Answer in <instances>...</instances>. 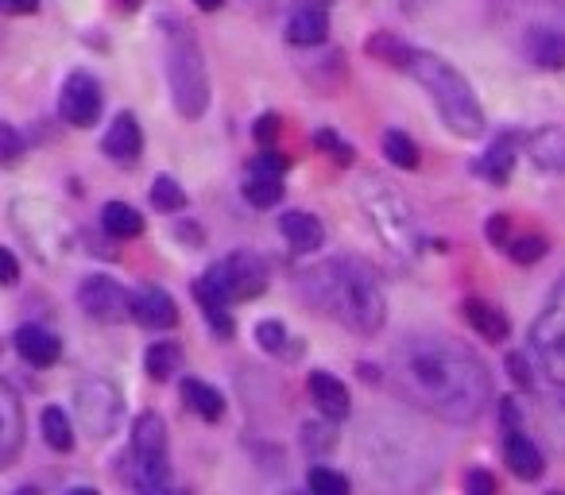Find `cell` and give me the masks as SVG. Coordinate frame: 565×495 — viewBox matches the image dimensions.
<instances>
[{
	"mask_svg": "<svg viewBox=\"0 0 565 495\" xmlns=\"http://www.w3.org/2000/svg\"><path fill=\"white\" fill-rule=\"evenodd\" d=\"M392 383L410 406L442 423H476L491 403L488 368L465 345L438 334H410L387 360Z\"/></svg>",
	"mask_w": 565,
	"mask_h": 495,
	"instance_id": "cell-1",
	"label": "cell"
},
{
	"mask_svg": "<svg viewBox=\"0 0 565 495\" xmlns=\"http://www.w3.org/2000/svg\"><path fill=\"white\" fill-rule=\"evenodd\" d=\"M303 294L321 310L326 317L341 322L344 329L361 337H376L387 322V299L384 286L376 283L372 268L357 256H334L321 260L318 268L298 275Z\"/></svg>",
	"mask_w": 565,
	"mask_h": 495,
	"instance_id": "cell-2",
	"label": "cell"
},
{
	"mask_svg": "<svg viewBox=\"0 0 565 495\" xmlns=\"http://www.w3.org/2000/svg\"><path fill=\"white\" fill-rule=\"evenodd\" d=\"M361 457L369 480L392 495H422L438 480V461L422 430L395 415H380L364 426Z\"/></svg>",
	"mask_w": 565,
	"mask_h": 495,
	"instance_id": "cell-3",
	"label": "cell"
},
{
	"mask_svg": "<svg viewBox=\"0 0 565 495\" xmlns=\"http://www.w3.org/2000/svg\"><path fill=\"white\" fill-rule=\"evenodd\" d=\"M491 20L534 70H565V0H488Z\"/></svg>",
	"mask_w": 565,
	"mask_h": 495,
	"instance_id": "cell-4",
	"label": "cell"
},
{
	"mask_svg": "<svg viewBox=\"0 0 565 495\" xmlns=\"http://www.w3.org/2000/svg\"><path fill=\"white\" fill-rule=\"evenodd\" d=\"M407 74L418 81V86H422V90H427V98L434 101L438 116H442V124L453 132V136H461V139L481 136V132H484L481 101H476L473 86H468V81L461 78V74L453 70L445 58L427 55V50H415Z\"/></svg>",
	"mask_w": 565,
	"mask_h": 495,
	"instance_id": "cell-5",
	"label": "cell"
},
{
	"mask_svg": "<svg viewBox=\"0 0 565 495\" xmlns=\"http://www.w3.org/2000/svg\"><path fill=\"white\" fill-rule=\"evenodd\" d=\"M361 198V210L369 217V225L376 228V236L384 240L387 252H395L399 260H415L422 252V225H418V213L410 205V198L403 194L395 182L369 175L357 190Z\"/></svg>",
	"mask_w": 565,
	"mask_h": 495,
	"instance_id": "cell-6",
	"label": "cell"
},
{
	"mask_svg": "<svg viewBox=\"0 0 565 495\" xmlns=\"http://www.w3.org/2000/svg\"><path fill=\"white\" fill-rule=\"evenodd\" d=\"M167 81H171L179 116L197 121L210 109V70H205V55L190 35V27L171 24V32H167Z\"/></svg>",
	"mask_w": 565,
	"mask_h": 495,
	"instance_id": "cell-7",
	"label": "cell"
},
{
	"mask_svg": "<svg viewBox=\"0 0 565 495\" xmlns=\"http://www.w3.org/2000/svg\"><path fill=\"white\" fill-rule=\"evenodd\" d=\"M121 464H124V480L136 492L163 487L171 480V469H167V426L156 410H144L132 423V449H128V461Z\"/></svg>",
	"mask_w": 565,
	"mask_h": 495,
	"instance_id": "cell-8",
	"label": "cell"
},
{
	"mask_svg": "<svg viewBox=\"0 0 565 495\" xmlns=\"http://www.w3.org/2000/svg\"><path fill=\"white\" fill-rule=\"evenodd\" d=\"M531 352L539 360V368L565 387V275L554 283L542 314L531 325Z\"/></svg>",
	"mask_w": 565,
	"mask_h": 495,
	"instance_id": "cell-9",
	"label": "cell"
},
{
	"mask_svg": "<svg viewBox=\"0 0 565 495\" xmlns=\"http://www.w3.org/2000/svg\"><path fill=\"white\" fill-rule=\"evenodd\" d=\"M121 410H124V398H121V391H116V383L101 380V375L78 383L75 415L90 438L101 441V438H109V434H116V426H121Z\"/></svg>",
	"mask_w": 565,
	"mask_h": 495,
	"instance_id": "cell-10",
	"label": "cell"
},
{
	"mask_svg": "<svg viewBox=\"0 0 565 495\" xmlns=\"http://www.w3.org/2000/svg\"><path fill=\"white\" fill-rule=\"evenodd\" d=\"M205 275L229 294V302H240L263 294V286H268V263L256 252H248V248H240V252H229L225 260H217Z\"/></svg>",
	"mask_w": 565,
	"mask_h": 495,
	"instance_id": "cell-11",
	"label": "cell"
},
{
	"mask_svg": "<svg viewBox=\"0 0 565 495\" xmlns=\"http://www.w3.org/2000/svg\"><path fill=\"white\" fill-rule=\"evenodd\" d=\"M101 105H105V93H101V81L86 70H75L63 81V93H58V116L75 128H90L98 124Z\"/></svg>",
	"mask_w": 565,
	"mask_h": 495,
	"instance_id": "cell-12",
	"label": "cell"
},
{
	"mask_svg": "<svg viewBox=\"0 0 565 495\" xmlns=\"http://www.w3.org/2000/svg\"><path fill=\"white\" fill-rule=\"evenodd\" d=\"M78 306L93 317V322L121 325L124 317H132V294L124 291L116 279L109 275H90L78 286Z\"/></svg>",
	"mask_w": 565,
	"mask_h": 495,
	"instance_id": "cell-13",
	"label": "cell"
},
{
	"mask_svg": "<svg viewBox=\"0 0 565 495\" xmlns=\"http://www.w3.org/2000/svg\"><path fill=\"white\" fill-rule=\"evenodd\" d=\"M32 213H35L32 202L12 205L20 236H27V244H35V252H39L43 260H50V248L66 252V248H70V228H66V221L55 213V205H47V217H32Z\"/></svg>",
	"mask_w": 565,
	"mask_h": 495,
	"instance_id": "cell-14",
	"label": "cell"
},
{
	"mask_svg": "<svg viewBox=\"0 0 565 495\" xmlns=\"http://www.w3.org/2000/svg\"><path fill=\"white\" fill-rule=\"evenodd\" d=\"M291 47H321L329 35V16L321 0H298L295 9L287 12V24H283Z\"/></svg>",
	"mask_w": 565,
	"mask_h": 495,
	"instance_id": "cell-15",
	"label": "cell"
},
{
	"mask_svg": "<svg viewBox=\"0 0 565 495\" xmlns=\"http://www.w3.org/2000/svg\"><path fill=\"white\" fill-rule=\"evenodd\" d=\"M101 151L116 162V167H136L139 155H144V132H139V121L132 113L113 116L105 139H101Z\"/></svg>",
	"mask_w": 565,
	"mask_h": 495,
	"instance_id": "cell-16",
	"label": "cell"
},
{
	"mask_svg": "<svg viewBox=\"0 0 565 495\" xmlns=\"http://www.w3.org/2000/svg\"><path fill=\"white\" fill-rule=\"evenodd\" d=\"M132 317L144 329H174L179 325V306L163 286H144L139 294H132Z\"/></svg>",
	"mask_w": 565,
	"mask_h": 495,
	"instance_id": "cell-17",
	"label": "cell"
},
{
	"mask_svg": "<svg viewBox=\"0 0 565 495\" xmlns=\"http://www.w3.org/2000/svg\"><path fill=\"white\" fill-rule=\"evenodd\" d=\"M279 233H283V240L291 244V252H298V256L318 252L321 244H326V228H321V221L306 210L283 213V217H279Z\"/></svg>",
	"mask_w": 565,
	"mask_h": 495,
	"instance_id": "cell-18",
	"label": "cell"
},
{
	"mask_svg": "<svg viewBox=\"0 0 565 495\" xmlns=\"http://www.w3.org/2000/svg\"><path fill=\"white\" fill-rule=\"evenodd\" d=\"M24 441V410H20V395L12 383L0 387V464H12Z\"/></svg>",
	"mask_w": 565,
	"mask_h": 495,
	"instance_id": "cell-19",
	"label": "cell"
},
{
	"mask_svg": "<svg viewBox=\"0 0 565 495\" xmlns=\"http://www.w3.org/2000/svg\"><path fill=\"white\" fill-rule=\"evenodd\" d=\"M527 151H531V162L542 167V171L565 175V124H542L531 136L523 139Z\"/></svg>",
	"mask_w": 565,
	"mask_h": 495,
	"instance_id": "cell-20",
	"label": "cell"
},
{
	"mask_svg": "<svg viewBox=\"0 0 565 495\" xmlns=\"http://www.w3.org/2000/svg\"><path fill=\"white\" fill-rule=\"evenodd\" d=\"M12 341H16L20 360L32 368H50L58 357H63V341H58L50 329H43V325H20Z\"/></svg>",
	"mask_w": 565,
	"mask_h": 495,
	"instance_id": "cell-21",
	"label": "cell"
},
{
	"mask_svg": "<svg viewBox=\"0 0 565 495\" xmlns=\"http://www.w3.org/2000/svg\"><path fill=\"white\" fill-rule=\"evenodd\" d=\"M306 387H310V398L318 406L321 415L334 418V423H344L352 410V398H349V387H344L337 375L329 372H310L306 375Z\"/></svg>",
	"mask_w": 565,
	"mask_h": 495,
	"instance_id": "cell-22",
	"label": "cell"
},
{
	"mask_svg": "<svg viewBox=\"0 0 565 495\" xmlns=\"http://www.w3.org/2000/svg\"><path fill=\"white\" fill-rule=\"evenodd\" d=\"M461 317L473 325L484 341H508V334H511L508 314H504L500 306L484 302V299H465V302H461Z\"/></svg>",
	"mask_w": 565,
	"mask_h": 495,
	"instance_id": "cell-23",
	"label": "cell"
},
{
	"mask_svg": "<svg viewBox=\"0 0 565 495\" xmlns=\"http://www.w3.org/2000/svg\"><path fill=\"white\" fill-rule=\"evenodd\" d=\"M194 299L197 306H202L205 322H210V329H214L217 337H233V314H229V294L222 291V286L214 283V279L205 275L194 283Z\"/></svg>",
	"mask_w": 565,
	"mask_h": 495,
	"instance_id": "cell-24",
	"label": "cell"
},
{
	"mask_svg": "<svg viewBox=\"0 0 565 495\" xmlns=\"http://www.w3.org/2000/svg\"><path fill=\"white\" fill-rule=\"evenodd\" d=\"M504 461H508V469L516 472L519 480H539L542 472H546V461H542L539 446L519 430H508V438H504Z\"/></svg>",
	"mask_w": 565,
	"mask_h": 495,
	"instance_id": "cell-25",
	"label": "cell"
},
{
	"mask_svg": "<svg viewBox=\"0 0 565 495\" xmlns=\"http://www.w3.org/2000/svg\"><path fill=\"white\" fill-rule=\"evenodd\" d=\"M516 136H500L496 144L488 147V151L476 159V175L481 179H488L491 187H504V182L511 179V171H516Z\"/></svg>",
	"mask_w": 565,
	"mask_h": 495,
	"instance_id": "cell-26",
	"label": "cell"
},
{
	"mask_svg": "<svg viewBox=\"0 0 565 495\" xmlns=\"http://www.w3.org/2000/svg\"><path fill=\"white\" fill-rule=\"evenodd\" d=\"M101 228H105L113 240H132V236L144 233V217H139L136 205L109 202V205H101Z\"/></svg>",
	"mask_w": 565,
	"mask_h": 495,
	"instance_id": "cell-27",
	"label": "cell"
},
{
	"mask_svg": "<svg viewBox=\"0 0 565 495\" xmlns=\"http://www.w3.org/2000/svg\"><path fill=\"white\" fill-rule=\"evenodd\" d=\"M182 403H187L197 418H205V423H217V418L225 415V398L217 395L210 383H202V380H187V383H182Z\"/></svg>",
	"mask_w": 565,
	"mask_h": 495,
	"instance_id": "cell-28",
	"label": "cell"
},
{
	"mask_svg": "<svg viewBox=\"0 0 565 495\" xmlns=\"http://www.w3.org/2000/svg\"><path fill=\"white\" fill-rule=\"evenodd\" d=\"M245 198H248V205H256V210H271V205H279V202H283V175L248 171Z\"/></svg>",
	"mask_w": 565,
	"mask_h": 495,
	"instance_id": "cell-29",
	"label": "cell"
},
{
	"mask_svg": "<svg viewBox=\"0 0 565 495\" xmlns=\"http://www.w3.org/2000/svg\"><path fill=\"white\" fill-rule=\"evenodd\" d=\"M364 50H369L372 58H380V63L399 66V70H407L410 58H415V47H407V43H403L399 35H392V32H376L369 43H364Z\"/></svg>",
	"mask_w": 565,
	"mask_h": 495,
	"instance_id": "cell-30",
	"label": "cell"
},
{
	"mask_svg": "<svg viewBox=\"0 0 565 495\" xmlns=\"http://www.w3.org/2000/svg\"><path fill=\"white\" fill-rule=\"evenodd\" d=\"M39 426H43V441H47L55 453H70V449H75V426H70V418H66L58 406L43 410Z\"/></svg>",
	"mask_w": 565,
	"mask_h": 495,
	"instance_id": "cell-31",
	"label": "cell"
},
{
	"mask_svg": "<svg viewBox=\"0 0 565 495\" xmlns=\"http://www.w3.org/2000/svg\"><path fill=\"white\" fill-rule=\"evenodd\" d=\"M144 368H148L151 380H171L174 372L182 368V349L174 341H156L148 349V357H144Z\"/></svg>",
	"mask_w": 565,
	"mask_h": 495,
	"instance_id": "cell-32",
	"label": "cell"
},
{
	"mask_svg": "<svg viewBox=\"0 0 565 495\" xmlns=\"http://www.w3.org/2000/svg\"><path fill=\"white\" fill-rule=\"evenodd\" d=\"M384 155L392 167H403V171H415L418 167V144L399 128L384 132Z\"/></svg>",
	"mask_w": 565,
	"mask_h": 495,
	"instance_id": "cell-33",
	"label": "cell"
},
{
	"mask_svg": "<svg viewBox=\"0 0 565 495\" xmlns=\"http://www.w3.org/2000/svg\"><path fill=\"white\" fill-rule=\"evenodd\" d=\"M151 205H156V210H163V213L187 210V190H182L171 175H159V179L151 182Z\"/></svg>",
	"mask_w": 565,
	"mask_h": 495,
	"instance_id": "cell-34",
	"label": "cell"
},
{
	"mask_svg": "<svg viewBox=\"0 0 565 495\" xmlns=\"http://www.w3.org/2000/svg\"><path fill=\"white\" fill-rule=\"evenodd\" d=\"M306 487H310V495H349V476L326 469V464H314Z\"/></svg>",
	"mask_w": 565,
	"mask_h": 495,
	"instance_id": "cell-35",
	"label": "cell"
},
{
	"mask_svg": "<svg viewBox=\"0 0 565 495\" xmlns=\"http://www.w3.org/2000/svg\"><path fill=\"white\" fill-rule=\"evenodd\" d=\"M508 256L516 263H539L542 256H546V236H539V233H531V236H511Z\"/></svg>",
	"mask_w": 565,
	"mask_h": 495,
	"instance_id": "cell-36",
	"label": "cell"
},
{
	"mask_svg": "<svg viewBox=\"0 0 565 495\" xmlns=\"http://www.w3.org/2000/svg\"><path fill=\"white\" fill-rule=\"evenodd\" d=\"M256 341H260L263 352H283L287 349V329H283V322H260L256 325Z\"/></svg>",
	"mask_w": 565,
	"mask_h": 495,
	"instance_id": "cell-37",
	"label": "cell"
},
{
	"mask_svg": "<svg viewBox=\"0 0 565 495\" xmlns=\"http://www.w3.org/2000/svg\"><path fill=\"white\" fill-rule=\"evenodd\" d=\"M314 144H318L321 151H329V159H334V162H352V147L344 144L341 136H334L329 128H321L318 136H314Z\"/></svg>",
	"mask_w": 565,
	"mask_h": 495,
	"instance_id": "cell-38",
	"label": "cell"
},
{
	"mask_svg": "<svg viewBox=\"0 0 565 495\" xmlns=\"http://www.w3.org/2000/svg\"><path fill=\"white\" fill-rule=\"evenodd\" d=\"M287 167H291L287 155L271 151V147H268V151H260V155L252 159V171H260V175H283Z\"/></svg>",
	"mask_w": 565,
	"mask_h": 495,
	"instance_id": "cell-39",
	"label": "cell"
},
{
	"mask_svg": "<svg viewBox=\"0 0 565 495\" xmlns=\"http://www.w3.org/2000/svg\"><path fill=\"white\" fill-rule=\"evenodd\" d=\"M0 155H4V162H16L20 155H24V139H20V132L12 128V124H0Z\"/></svg>",
	"mask_w": 565,
	"mask_h": 495,
	"instance_id": "cell-40",
	"label": "cell"
},
{
	"mask_svg": "<svg viewBox=\"0 0 565 495\" xmlns=\"http://www.w3.org/2000/svg\"><path fill=\"white\" fill-rule=\"evenodd\" d=\"M465 495H496V476L484 469H473L465 476Z\"/></svg>",
	"mask_w": 565,
	"mask_h": 495,
	"instance_id": "cell-41",
	"label": "cell"
},
{
	"mask_svg": "<svg viewBox=\"0 0 565 495\" xmlns=\"http://www.w3.org/2000/svg\"><path fill=\"white\" fill-rule=\"evenodd\" d=\"M508 372H511V380H516L519 387H534L531 360H527L523 352H508Z\"/></svg>",
	"mask_w": 565,
	"mask_h": 495,
	"instance_id": "cell-42",
	"label": "cell"
},
{
	"mask_svg": "<svg viewBox=\"0 0 565 495\" xmlns=\"http://www.w3.org/2000/svg\"><path fill=\"white\" fill-rule=\"evenodd\" d=\"M484 233H488V240L496 244V248H508V244H511V233H508V213H496V217L488 221V228H484Z\"/></svg>",
	"mask_w": 565,
	"mask_h": 495,
	"instance_id": "cell-43",
	"label": "cell"
},
{
	"mask_svg": "<svg viewBox=\"0 0 565 495\" xmlns=\"http://www.w3.org/2000/svg\"><path fill=\"white\" fill-rule=\"evenodd\" d=\"M550 403L557 406V423H554V418H542V423H546V430H550V438H554V446L565 449V398H550Z\"/></svg>",
	"mask_w": 565,
	"mask_h": 495,
	"instance_id": "cell-44",
	"label": "cell"
},
{
	"mask_svg": "<svg viewBox=\"0 0 565 495\" xmlns=\"http://www.w3.org/2000/svg\"><path fill=\"white\" fill-rule=\"evenodd\" d=\"M275 132H279V116L263 113V116H260V124H256V139H260V144H268V139L275 136Z\"/></svg>",
	"mask_w": 565,
	"mask_h": 495,
	"instance_id": "cell-45",
	"label": "cell"
},
{
	"mask_svg": "<svg viewBox=\"0 0 565 495\" xmlns=\"http://www.w3.org/2000/svg\"><path fill=\"white\" fill-rule=\"evenodd\" d=\"M0 260H4V283H16L20 279V263H16V256H12V248H0Z\"/></svg>",
	"mask_w": 565,
	"mask_h": 495,
	"instance_id": "cell-46",
	"label": "cell"
},
{
	"mask_svg": "<svg viewBox=\"0 0 565 495\" xmlns=\"http://www.w3.org/2000/svg\"><path fill=\"white\" fill-rule=\"evenodd\" d=\"M4 4V12H12V16H27V12L39 9V0H0Z\"/></svg>",
	"mask_w": 565,
	"mask_h": 495,
	"instance_id": "cell-47",
	"label": "cell"
},
{
	"mask_svg": "<svg viewBox=\"0 0 565 495\" xmlns=\"http://www.w3.org/2000/svg\"><path fill=\"white\" fill-rule=\"evenodd\" d=\"M139 495H187V492H179V487L163 484V487H148V492H139Z\"/></svg>",
	"mask_w": 565,
	"mask_h": 495,
	"instance_id": "cell-48",
	"label": "cell"
},
{
	"mask_svg": "<svg viewBox=\"0 0 565 495\" xmlns=\"http://www.w3.org/2000/svg\"><path fill=\"white\" fill-rule=\"evenodd\" d=\"M194 4H197L202 12H217V9L225 4V0H194Z\"/></svg>",
	"mask_w": 565,
	"mask_h": 495,
	"instance_id": "cell-49",
	"label": "cell"
},
{
	"mask_svg": "<svg viewBox=\"0 0 565 495\" xmlns=\"http://www.w3.org/2000/svg\"><path fill=\"white\" fill-rule=\"evenodd\" d=\"M12 495H43V492H39V487L27 484V487H16V492H12Z\"/></svg>",
	"mask_w": 565,
	"mask_h": 495,
	"instance_id": "cell-50",
	"label": "cell"
},
{
	"mask_svg": "<svg viewBox=\"0 0 565 495\" xmlns=\"http://www.w3.org/2000/svg\"><path fill=\"white\" fill-rule=\"evenodd\" d=\"M66 495H98V492H93V487H70Z\"/></svg>",
	"mask_w": 565,
	"mask_h": 495,
	"instance_id": "cell-51",
	"label": "cell"
},
{
	"mask_svg": "<svg viewBox=\"0 0 565 495\" xmlns=\"http://www.w3.org/2000/svg\"><path fill=\"white\" fill-rule=\"evenodd\" d=\"M554 495H557V492H554Z\"/></svg>",
	"mask_w": 565,
	"mask_h": 495,
	"instance_id": "cell-52",
	"label": "cell"
}]
</instances>
